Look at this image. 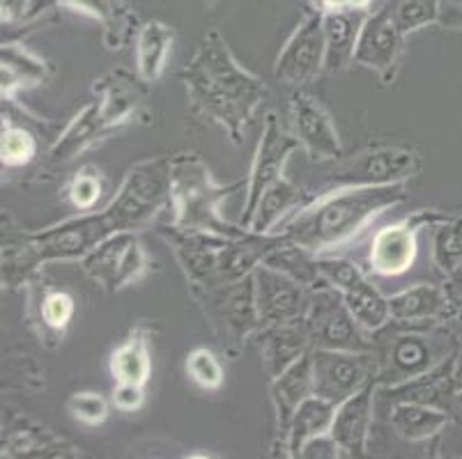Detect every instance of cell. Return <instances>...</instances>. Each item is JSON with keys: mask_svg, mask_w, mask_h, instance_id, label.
Returning <instances> with one entry per match:
<instances>
[{"mask_svg": "<svg viewBox=\"0 0 462 459\" xmlns=\"http://www.w3.org/2000/svg\"><path fill=\"white\" fill-rule=\"evenodd\" d=\"M171 157H150L129 168L102 212H83L35 233H14L3 225V288H26L51 262H81L92 248L117 233H138L171 205Z\"/></svg>", "mask_w": 462, "mask_h": 459, "instance_id": "obj_1", "label": "cell"}, {"mask_svg": "<svg viewBox=\"0 0 462 459\" xmlns=\"http://www.w3.org/2000/svg\"><path fill=\"white\" fill-rule=\"evenodd\" d=\"M178 78L187 90L189 111L221 126L235 147L245 145L246 132L270 96V87L260 76L239 65L218 28L205 32Z\"/></svg>", "mask_w": 462, "mask_h": 459, "instance_id": "obj_2", "label": "cell"}, {"mask_svg": "<svg viewBox=\"0 0 462 459\" xmlns=\"http://www.w3.org/2000/svg\"><path fill=\"white\" fill-rule=\"evenodd\" d=\"M405 200V184L325 188L290 214L276 233L313 255H331L355 243L377 216Z\"/></svg>", "mask_w": 462, "mask_h": 459, "instance_id": "obj_3", "label": "cell"}, {"mask_svg": "<svg viewBox=\"0 0 462 459\" xmlns=\"http://www.w3.org/2000/svg\"><path fill=\"white\" fill-rule=\"evenodd\" d=\"M246 191V182L239 179L233 184H218L212 170L199 151H180L171 157V212L173 225L184 230H203V233L221 234V237H242L249 230L239 223H230L221 214V202L233 193Z\"/></svg>", "mask_w": 462, "mask_h": 459, "instance_id": "obj_4", "label": "cell"}, {"mask_svg": "<svg viewBox=\"0 0 462 459\" xmlns=\"http://www.w3.org/2000/svg\"><path fill=\"white\" fill-rule=\"evenodd\" d=\"M377 386H398L456 356L460 343L447 322H389L373 334Z\"/></svg>", "mask_w": 462, "mask_h": 459, "instance_id": "obj_5", "label": "cell"}, {"mask_svg": "<svg viewBox=\"0 0 462 459\" xmlns=\"http://www.w3.org/2000/svg\"><path fill=\"white\" fill-rule=\"evenodd\" d=\"M189 294L203 310L218 349L228 359H237L245 344L255 338V334L264 326L258 313V303H255L254 273L237 283L217 285V288H189Z\"/></svg>", "mask_w": 462, "mask_h": 459, "instance_id": "obj_6", "label": "cell"}, {"mask_svg": "<svg viewBox=\"0 0 462 459\" xmlns=\"http://www.w3.org/2000/svg\"><path fill=\"white\" fill-rule=\"evenodd\" d=\"M423 170V157L417 150L398 145H375L336 161L325 177V188L389 187L405 184Z\"/></svg>", "mask_w": 462, "mask_h": 459, "instance_id": "obj_7", "label": "cell"}, {"mask_svg": "<svg viewBox=\"0 0 462 459\" xmlns=\"http://www.w3.org/2000/svg\"><path fill=\"white\" fill-rule=\"evenodd\" d=\"M79 267L104 292L117 294L141 283L152 271V258L138 239V233L129 230L104 239L79 262Z\"/></svg>", "mask_w": 462, "mask_h": 459, "instance_id": "obj_8", "label": "cell"}, {"mask_svg": "<svg viewBox=\"0 0 462 459\" xmlns=\"http://www.w3.org/2000/svg\"><path fill=\"white\" fill-rule=\"evenodd\" d=\"M304 319L313 349H347V352L375 349L373 334L361 328L347 308L343 294L331 285L310 289V303Z\"/></svg>", "mask_w": 462, "mask_h": 459, "instance_id": "obj_9", "label": "cell"}, {"mask_svg": "<svg viewBox=\"0 0 462 459\" xmlns=\"http://www.w3.org/2000/svg\"><path fill=\"white\" fill-rule=\"evenodd\" d=\"M447 216L448 214L421 209L411 216L380 227L373 234L371 248H368V271L382 278H396L410 271L419 252V233L426 227H435Z\"/></svg>", "mask_w": 462, "mask_h": 459, "instance_id": "obj_10", "label": "cell"}, {"mask_svg": "<svg viewBox=\"0 0 462 459\" xmlns=\"http://www.w3.org/2000/svg\"><path fill=\"white\" fill-rule=\"evenodd\" d=\"M315 395L338 404L377 379V353L347 349H310Z\"/></svg>", "mask_w": 462, "mask_h": 459, "instance_id": "obj_11", "label": "cell"}, {"mask_svg": "<svg viewBox=\"0 0 462 459\" xmlns=\"http://www.w3.org/2000/svg\"><path fill=\"white\" fill-rule=\"evenodd\" d=\"M325 58L327 41L322 14L309 10L281 46L279 58L274 62L276 81L295 90L306 87L325 71Z\"/></svg>", "mask_w": 462, "mask_h": 459, "instance_id": "obj_12", "label": "cell"}, {"mask_svg": "<svg viewBox=\"0 0 462 459\" xmlns=\"http://www.w3.org/2000/svg\"><path fill=\"white\" fill-rule=\"evenodd\" d=\"M300 147L301 145L295 133L285 132L276 113L264 115L263 136H260L258 147H255L254 163H251L249 177H246L245 212H242V218H239V225L249 230L263 193L272 184L279 182L281 177H285V166H288L290 154L300 150Z\"/></svg>", "mask_w": 462, "mask_h": 459, "instance_id": "obj_13", "label": "cell"}, {"mask_svg": "<svg viewBox=\"0 0 462 459\" xmlns=\"http://www.w3.org/2000/svg\"><path fill=\"white\" fill-rule=\"evenodd\" d=\"M290 122L301 150L313 161H340L346 157L334 120L320 99L310 95L306 87L290 95Z\"/></svg>", "mask_w": 462, "mask_h": 459, "instance_id": "obj_14", "label": "cell"}, {"mask_svg": "<svg viewBox=\"0 0 462 459\" xmlns=\"http://www.w3.org/2000/svg\"><path fill=\"white\" fill-rule=\"evenodd\" d=\"M402 31L384 10L368 12L361 23L359 37L355 46V62L364 69H371L380 76L384 86L396 81L398 65H401L402 49H405Z\"/></svg>", "mask_w": 462, "mask_h": 459, "instance_id": "obj_15", "label": "cell"}, {"mask_svg": "<svg viewBox=\"0 0 462 459\" xmlns=\"http://www.w3.org/2000/svg\"><path fill=\"white\" fill-rule=\"evenodd\" d=\"M26 322L46 349L60 347L65 331L77 315V298L67 289L44 283L42 271L26 283Z\"/></svg>", "mask_w": 462, "mask_h": 459, "instance_id": "obj_16", "label": "cell"}, {"mask_svg": "<svg viewBox=\"0 0 462 459\" xmlns=\"http://www.w3.org/2000/svg\"><path fill=\"white\" fill-rule=\"evenodd\" d=\"M157 233L173 251L189 288H212L218 251L230 237L203 233V230H184L173 223L162 225Z\"/></svg>", "mask_w": 462, "mask_h": 459, "instance_id": "obj_17", "label": "cell"}, {"mask_svg": "<svg viewBox=\"0 0 462 459\" xmlns=\"http://www.w3.org/2000/svg\"><path fill=\"white\" fill-rule=\"evenodd\" d=\"M254 285L255 303H258V313L264 326L306 317L310 289L295 276L263 262L254 271Z\"/></svg>", "mask_w": 462, "mask_h": 459, "instance_id": "obj_18", "label": "cell"}, {"mask_svg": "<svg viewBox=\"0 0 462 459\" xmlns=\"http://www.w3.org/2000/svg\"><path fill=\"white\" fill-rule=\"evenodd\" d=\"M145 86L141 76L120 67L92 81L97 106L113 133L145 117Z\"/></svg>", "mask_w": 462, "mask_h": 459, "instance_id": "obj_19", "label": "cell"}, {"mask_svg": "<svg viewBox=\"0 0 462 459\" xmlns=\"http://www.w3.org/2000/svg\"><path fill=\"white\" fill-rule=\"evenodd\" d=\"M375 398L377 381H371L355 395L336 404L334 423L329 435L340 445L346 457H364L368 454V441H371L373 418H375Z\"/></svg>", "mask_w": 462, "mask_h": 459, "instance_id": "obj_20", "label": "cell"}, {"mask_svg": "<svg viewBox=\"0 0 462 459\" xmlns=\"http://www.w3.org/2000/svg\"><path fill=\"white\" fill-rule=\"evenodd\" d=\"M3 457H51L71 459L81 457V448L58 436L53 429L26 418V416H10L3 423Z\"/></svg>", "mask_w": 462, "mask_h": 459, "instance_id": "obj_21", "label": "cell"}, {"mask_svg": "<svg viewBox=\"0 0 462 459\" xmlns=\"http://www.w3.org/2000/svg\"><path fill=\"white\" fill-rule=\"evenodd\" d=\"M315 395V381H313V363H310V352L301 356L297 363L290 365L285 372L272 379L270 384V399L272 409H274V427H276V441L274 450L276 454L285 457V435H288L290 420L300 409V404Z\"/></svg>", "mask_w": 462, "mask_h": 459, "instance_id": "obj_22", "label": "cell"}, {"mask_svg": "<svg viewBox=\"0 0 462 459\" xmlns=\"http://www.w3.org/2000/svg\"><path fill=\"white\" fill-rule=\"evenodd\" d=\"M58 5L102 25V41L113 53L136 41L143 25L129 0H58Z\"/></svg>", "mask_w": 462, "mask_h": 459, "instance_id": "obj_23", "label": "cell"}, {"mask_svg": "<svg viewBox=\"0 0 462 459\" xmlns=\"http://www.w3.org/2000/svg\"><path fill=\"white\" fill-rule=\"evenodd\" d=\"M255 340H258L263 370L270 379L279 377L313 349L304 317L292 319V322L267 324L255 334Z\"/></svg>", "mask_w": 462, "mask_h": 459, "instance_id": "obj_24", "label": "cell"}, {"mask_svg": "<svg viewBox=\"0 0 462 459\" xmlns=\"http://www.w3.org/2000/svg\"><path fill=\"white\" fill-rule=\"evenodd\" d=\"M51 65L19 41H3L0 49V99L14 104L21 92L35 90L51 78Z\"/></svg>", "mask_w": 462, "mask_h": 459, "instance_id": "obj_25", "label": "cell"}, {"mask_svg": "<svg viewBox=\"0 0 462 459\" xmlns=\"http://www.w3.org/2000/svg\"><path fill=\"white\" fill-rule=\"evenodd\" d=\"M108 136H113V132L108 129L106 122H104L99 106H97V99L90 101L77 115L71 117L69 124L62 129L60 136L49 147V154H46L49 166H67V163H71L74 159L81 157V154H86L88 150H92L97 142L106 141Z\"/></svg>", "mask_w": 462, "mask_h": 459, "instance_id": "obj_26", "label": "cell"}, {"mask_svg": "<svg viewBox=\"0 0 462 459\" xmlns=\"http://www.w3.org/2000/svg\"><path fill=\"white\" fill-rule=\"evenodd\" d=\"M393 322H447L456 317V306L447 288L417 283L389 297Z\"/></svg>", "mask_w": 462, "mask_h": 459, "instance_id": "obj_27", "label": "cell"}, {"mask_svg": "<svg viewBox=\"0 0 462 459\" xmlns=\"http://www.w3.org/2000/svg\"><path fill=\"white\" fill-rule=\"evenodd\" d=\"M150 326L136 324L127 338L117 344L108 356V370L116 381L148 386L152 377V352H150Z\"/></svg>", "mask_w": 462, "mask_h": 459, "instance_id": "obj_28", "label": "cell"}, {"mask_svg": "<svg viewBox=\"0 0 462 459\" xmlns=\"http://www.w3.org/2000/svg\"><path fill=\"white\" fill-rule=\"evenodd\" d=\"M448 414L439 407L421 402H392L389 427L407 444H421L442 435Z\"/></svg>", "mask_w": 462, "mask_h": 459, "instance_id": "obj_29", "label": "cell"}, {"mask_svg": "<svg viewBox=\"0 0 462 459\" xmlns=\"http://www.w3.org/2000/svg\"><path fill=\"white\" fill-rule=\"evenodd\" d=\"M175 31L173 25L163 23V21L152 19L141 25L136 35V74L143 81L152 86L166 71L168 56L173 49Z\"/></svg>", "mask_w": 462, "mask_h": 459, "instance_id": "obj_30", "label": "cell"}, {"mask_svg": "<svg viewBox=\"0 0 462 459\" xmlns=\"http://www.w3.org/2000/svg\"><path fill=\"white\" fill-rule=\"evenodd\" d=\"M366 14L368 12L350 10H336L322 14L327 41L325 71H340L346 69L350 62H355L356 37H359L361 23H364Z\"/></svg>", "mask_w": 462, "mask_h": 459, "instance_id": "obj_31", "label": "cell"}, {"mask_svg": "<svg viewBox=\"0 0 462 459\" xmlns=\"http://www.w3.org/2000/svg\"><path fill=\"white\" fill-rule=\"evenodd\" d=\"M309 200L310 196L306 188L297 187L295 182H290L288 177H281L279 182L272 184V187L263 193V197H260L249 230L263 234L276 233V227Z\"/></svg>", "mask_w": 462, "mask_h": 459, "instance_id": "obj_32", "label": "cell"}, {"mask_svg": "<svg viewBox=\"0 0 462 459\" xmlns=\"http://www.w3.org/2000/svg\"><path fill=\"white\" fill-rule=\"evenodd\" d=\"M334 414L336 404L320 395H310L309 399H304L290 420L288 435H285V457H300L306 441L327 435L334 423Z\"/></svg>", "mask_w": 462, "mask_h": 459, "instance_id": "obj_33", "label": "cell"}, {"mask_svg": "<svg viewBox=\"0 0 462 459\" xmlns=\"http://www.w3.org/2000/svg\"><path fill=\"white\" fill-rule=\"evenodd\" d=\"M347 308L355 315L361 328H366L368 334H377L380 328L392 322V310H389V297L380 292L375 285L371 283V278L361 280L352 289L343 292Z\"/></svg>", "mask_w": 462, "mask_h": 459, "instance_id": "obj_34", "label": "cell"}, {"mask_svg": "<svg viewBox=\"0 0 462 459\" xmlns=\"http://www.w3.org/2000/svg\"><path fill=\"white\" fill-rule=\"evenodd\" d=\"M40 154V142L35 133L26 124H19L10 113L3 111V126H0V163L3 168H26Z\"/></svg>", "mask_w": 462, "mask_h": 459, "instance_id": "obj_35", "label": "cell"}, {"mask_svg": "<svg viewBox=\"0 0 462 459\" xmlns=\"http://www.w3.org/2000/svg\"><path fill=\"white\" fill-rule=\"evenodd\" d=\"M432 264L444 280L453 278L462 267V214H448L432 233Z\"/></svg>", "mask_w": 462, "mask_h": 459, "instance_id": "obj_36", "label": "cell"}, {"mask_svg": "<svg viewBox=\"0 0 462 459\" xmlns=\"http://www.w3.org/2000/svg\"><path fill=\"white\" fill-rule=\"evenodd\" d=\"M382 10L392 16L402 35L417 32L439 21V0H384Z\"/></svg>", "mask_w": 462, "mask_h": 459, "instance_id": "obj_37", "label": "cell"}, {"mask_svg": "<svg viewBox=\"0 0 462 459\" xmlns=\"http://www.w3.org/2000/svg\"><path fill=\"white\" fill-rule=\"evenodd\" d=\"M56 10H60L58 0H0V23L3 31L32 28L40 21L44 23Z\"/></svg>", "mask_w": 462, "mask_h": 459, "instance_id": "obj_38", "label": "cell"}, {"mask_svg": "<svg viewBox=\"0 0 462 459\" xmlns=\"http://www.w3.org/2000/svg\"><path fill=\"white\" fill-rule=\"evenodd\" d=\"M65 196L67 200H69L71 207L77 209L79 214L92 212L104 196L102 170L97 166H92V163L79 168V170L69 177V182H67Z\"/></svg>", "mask_w": 462, "mask_h": 459, "instance_id": "obj_39", "label": "cell"}, {"mask_svg": "<svg viewBox=\"0 0 462 459\" xmlns=\"http://www.w3.org/2000/svg\"><path fill=\"white\" fill-rule=\"evenodd\" d=\"M187 377L200 390H218L226 381L224 365L209 347H196L187 353Z\"/></svg>", "mask_w": 462, "mask_h": 459, "instance_id": "obj_40", "label": "cell"}, {"mask_svg": "<svg viewBox=\"0 0 462 459\" xmlns=\"http://www.w3.org/2000/svg\"><path fill=\"white\" fill-rule=\"evenodd\" d=\"M67 411L74 420L88 427H99L108 418V399L95 390H79L67 399Z\"/></svg>", "mask_w": 462, "mask_h": 459, "instance_id": "obj_41", "label": "cell"}, {"mask_svg": "<svg viewBox=\"0 0 462 459\" xmlns=\"http://www.w3.org/2000/svg\"><path fill=\"white\" fill-rule=\"evenodd\" d=\"M111 404L123 414H134L145 404V386L138 384H125V381H116V389L111 393Z\"/></svg>", "mask_w": 462, "mask_h": 459, "instance_id": "obj_42", "label": "cell"}, {"mask_svg": "<svg viewBox=\"0 0 462 459\" xmlns=\"http://www.w3.org/2000/svg\"><path fill=\"white\" fill-rule=\"evenodd\" d=\"M300 457L301 459H338V457H346V454H343L340 445L336 444L334 436L327 432V435L313 436L310 441H306Z\"/></svg>", "mask_w": 462, "mask_h": 459, "instance_id": "obj_43", "label": "cell"}, {"mask_svg": "<svg viewBox=\"0 0 462 459\" xmlns=\"http://www.w3.org/2000/svg\"><path fill=\"white\" fill-rule=\"evenodd\" d=\"M442 409L447 411L448 418L456 420V423L462 427V379L457 377V374L456 379H453V384L451 389H448L447 398H444Z\"/></svg>", "mask_w": 462, "mask_h": 459, "instance_id": "obj_44", "label": "cell"}, {"mask_svg": "<svg viewBox=\"0 0 462 459\" xmlns=\"http://www.w3.org/2000/svg\"><path fill=\"white\" fill-rule=\"evenodd\" d=\"M437 23L444 25V28H451V31L462 28V0H447V3H442Z\"/></svg>", "mask_w": 462, "mask_h": 459, "instance_id": "obj_45", "label": "cell"}, {"mask_svg": "<svg viewBox=\"0 0 462 459\" xmlns=\"http://www.w3.org/2000/svg\"><path fill=\"white\" fill-rule=\"evenodd\" d=\"M373 0H331L329 12L350 10V12H371Z\"/></svg>", "mask_w": 462, "mask_h": 459, "instance_id": "obj_46", "label": "cell"}, {"mask_svg": "<svg viewBox=\"0 0 462 459\" xmlns=\"http://www.w3.org/2000/svg\"><path fill=\"white\" fill-rule=\"evenodd\" d=\"M5 374H21V370L16 368V363H12V361H7L5 365ZM23 374H26V381H23V389H44V379L40 377H28V370H23Z\"/></svg>", "mask_w": 462, "mask_h": 459, "instance_id": "obj_47", "label": "cell"}, {"mask_svg": "<svg viewBox=\"0 0 462 459\" xmlns=\"http://www.w3.org/2000/svg\"><path fill=\"white\" fill-rule=\"evenodd\" d=\"M442 3H447V0H439V5H442Z\"/></svg>", "mask_w": 462, "mask_h": 459, "instance_id": "obj_48", "label": "cell"}]
</instances>
